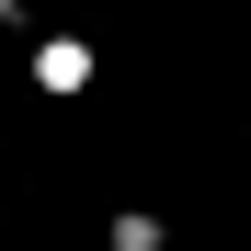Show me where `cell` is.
I'll return each mask as SVG.
<instances>
[{
    "label": "cell",
    "mask_w": 251,
    "mask_h": 251,
    "mask_svg": "<svg viewBox=\"0 0 251 251\" xmlns=\"http://www.w3.org/2000/svg\"><path fill=\"white\" fill-rule=\"evenodd\" d=\"M0 240H12V160H0Z\"/></svg>",
    "instance_id": "3957f363"
},
{
    "label": "cell",
    "mask_w": 251,
    "mask_h": 251,
    "mask_svg": "<svg viewBox=\"0 0 251 251\" xmlns=\"http://www.w3.org/2000/svg\"><path fill=\"white\" fill-rule=\"evenodd\" d=\"M103 251H172V228H160V205H114Z\"/></svg>",
    "instance_id": "7a4b0ae2"
},
{
    "label": "cell",
    "mask_w": 251,
    "mask_h": 251,
    "mask_svg": "<svg viewBox=\"0 0 251 251\" xmlns=\"http://www.w3.org/2000/svg\"><path fill=\"white\" fill-rule=\"evenodd\" d=\"M12 23H23V0H0V34H12Z\"/></svg>",
    "instance_id": "277c9868"
},
{
    "label": "cell",
    "mask_w": 251,
    "mask_h": 251,
    "mask_svg": "<svg viewBox=\"0 0 251 251\" xmlns=\"http://www.w3.org/2000/svg\"><path fill=\"white\" fill-rule=\"evenodd\" d=\"M23 80H34L46 103H80V92L103 80V57L80 46V34H34V57H23Z\"/></svg>",
    "instance_id": "6da1fadb"
}]
</instances>
